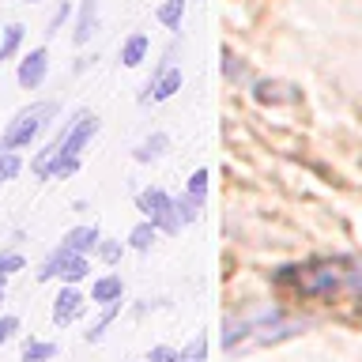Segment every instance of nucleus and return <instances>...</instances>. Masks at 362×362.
I'll return each instance as SVG.
<instances>
[{"label": "nucleus", "mask_w": 362, "mask_h": 362, "mask_svg": "<svg viewBox=\"0 0 362 362\" xmlns=\"http://www.w3.org/2000/svg\"><path fill=\"white\" fill-rule=\"evenodd\" d=\"M298 283L310 294L351 291L355 298H362V260H321V264L302 268Z\"/></svg>", "instance_id": "nucleus-1"}, {"label": "nucleus", "mask_w": 362, "mask_h": 362, "mask_svg": "<svg viewBox=\"0 0 362 362\" xmlns=\"http://www.w3.org/2000/svg\"><path fill=\"white\" fill-rule=\"evenodd\" d=\"M53 113H57V102H34L30 110L16 113V121L4 129V140H0V147H8V151H11V147H27L34 136L42 132V124L49 121Z\"/></svg>", "instance_id": "nucleus-2"}, {"label": "nucleus", "mask_w": 362, "mask_h": 362, "mask_svg": "<svg viewBox=\"0 0 362 362\" xmlns=\"http://www.w3.org/2000/svg\"><path fill=\"white\" fill-rule=\"evenodd\" d=\"M140 211L158 226V230H166V234H177L181 230L177 208H174V200H170L163 189H144L140 192Z\"/></svg>", "instance_id": "nucleus-3"}, {"label": "nucleus", "mask_w": 362, "mask_h": 362, "mask_svg": "<svg viewBox=\"0 0 362 362\" xmlns=\"http://www.w3.org/2000/svg\"><path fill=\"white\" fill-rule=\"evenodd\" d=\"M87 257L83 253H72V249H53V253H49V260H45V264H42V272H38V279L45 283V279H53V276H61L64 283H79V279H83L87 276Z\"/></svg>", "instance_id": "nucleus-4"}, {"label": "nucleus", "mask_w": 362, "mask_h": 362, "mask_svg": "<svg viewBox=\"0 0 362 362\" xmlns=\"http://www.w3.org/2000/svg\"><path fill=\"white\" fill-rule=\"evenodd\" d=\"M170 57H174V53H166V61H163V68H158V76L144 87V90H147L144 102H147V98L163 102V98H170V95H177V90H181V68L170 64Z\"/></svg>", "instance_id": "nucleus-5"}, {"label": "nucleus", "mask_w": 362, "mask_h": 362, "mask_svg": "<svg viewBox=\"0 0 362 362\" xmlns=\"http://www.w3.org/2000/svg\"><path fill=\"white\" fill-rule=\"evenodd\" d=\"M45 68H49V53H45V49H30L27 57H23V64H19V87L34 90L45 79Z\"/></svg>", "instance_id": "nucleus-6"}, {"label": "nucleus", "mask_w": 362, "mask_h": 362, "mask_svg": "<svg viewBox=\"0 0 362 362\" xmlns=\"http://www.w3.org/2000/svg\"><path fill=\"white\" fill-rule=\"evenodd\" d=\"M83 294L79 291H72V287H64L61 294H57V302H53V321L57 325H72L79 313H83Z\"/></svg>", "instance_id": "nucleus-7"}, {"label": "nucleus", "mask_w": 362, "mask_h": 362, "mask_svg": "<svg viewBox=\"0 0 362 362\" xmlns=\"http://www.w3.org/2000/svg\"><path fill=\"white\" fill-rule=\"evenodd\" d=\"M64 249H72V253H90V249H98V226H76V230L64 234Z\"/></svg>", "instance_id": "nucleus-8"}, {"label": "nucleus", "mask_w": 362, "mask_h": 362, "mask_svg": "<svg viewBox=\"0 0 362 362\" xmlns=\"http://www.w3.org/2000/svg\"><path fill=\"white\" fill-rule=\"evenodd\" d=\"M147 49H151V42H147V34H132V38L121 45V61L129 64V68H136V64H144Z\"/></svg>", "instance_id": "nucleus-9"}, {"label": "nucleus", "mask_w": 362, "mask_h": 362, "mask_svg": "<svg viewBox=\"0 0 362 362\" xmlns=\"http://www.w3.org/2000/svg\"><path fill=\"white\" fill-rule=\"evenodd\" d=\"M90 298L102 302V305L121 302V276H106V279H98L95 287H90Z\"/></svg>", "instance_id": "nucleus-10"}, {"label": "nucleus", "mask_w": 362, "mask_h": 362, "mask_svg": "<svg viewBox=\"0 0 362 362\" xmlns=\"http://www.w3.org/2000/svg\"><path fill=\"white\" fill-rule=\"evenodd\" d=\"M95 8L98 0H83V8H79V19H76V45H83L90 38V30H95Z\"/></svg>", "instance_id": "nucleus-11"}, {"label": "nucleus", "mask_w": 362, "mask_h": 362, "mask_svg": "<svg viewBox=\"0 0 362 362\" xmlns=\"http://www.w3.org/2000/svg\"><path fill=\"white\" fill-rule=\"evenodd\" d=\"M181 16H185V0H163L158 4V23L170 30H181Z\"/></svg>", "instance_id": "nucleus-12"}, {"label": "nucleus", "mask_w": 362, "mask_h": 362, "mask_svg": "<svg viewBox=\"0 0 362 362\" xmlns=\"http://www.w3.org/2000/svg\"><path fill=\"white\" fill-rule=\"evenodd\" d=\"M155 238H158V226L147 219V223H140V226H136V230L129 234V245H132V249H151Z\"/></svg>", "instance_id": "nucleus-13"}, {"label": "nucleus", "mask_w": 362, "mask_h": 362, "mask_svg": "<svg viewBox=\"0 0 362 362\" xmlns=\"http://www.w3.org/2000/svg\"><path fill=\"white\" fill-rule=\"evenodd\" d=\"M200 204H204V197H192V192H185V197H177V200H174L177 219H181V223H192V219L200 215Z\"/></svg>", "instance_id": "nucleus-14"}, {"label": "nucleus", "mask_w": 362, "mask_h": 362, "mask_svg": "<svg viewBox=\"0 0 362 362\" xmlns=\"http://www.w3.org/2000/svg\"><path fill=\"white\" fill-rule=\"evenodd\" d=\"M57 355V344H38V339H27L23 344V362H45Z\"/></svg>", "instance_id": "nucleus-15"}, {"label": "nucleus", "mask_w": 362, "mask_h": 362, "mask_svg": "<svg viewBox=\"0 0 362 362\" xmlns=\"http://www.w3.org/2000/svg\"><path fill=\"white\" fill-rule=\"evenodd\" d=\"M19 42H23V27H19V23H11V27L4 30V38H0V64L19 49Z\"/></svg>", "instance_id": "nucleus-16"}, {"label": "nucleus", "mask_w": 362, "mask_h": 362, "mask_svg": "<svg viewBox=\"0 0 362 362\" xmlns=\"http://www.w3.org/2000/svg\"><path fill=\"white\" fill-rule=\"evenodd\" d=\"M163 147H166V136L158 132V136H151L147 144H140V147H136V158H140V163H151V158H158V155H163Z\"/></svg>", "instance_id": "nucleus-17"}, {"label": "nucleus", "mask_w": 362, "mask_h": 362, "mask_svg": "<svg viewBox=\"0 0 362 362\" xmlns=\"http://www.w3.org/2000/svg\"><path fill=\"white\" fill-rule=\"evenodd\" d=\"M19 170H23L19 155H16V151H8V147H4V151H0V185H4V181H11V177L19 174Z\"/></svg>", "instance_id": "nucleus-18"}, {"label": "nucleus", "mask_w": 362, "mask_h": 362, "mask_svg": "<svg viewBox=\"0 0 362 362\" xmlns=\"http://www.w3.org/2000/svg\"><path fill=\"white\" fill-rule=\"evenodd\" d=\"M98 257L106 260V264H117L121 260V242H98Z\"/></svg>", "instance_id": "nucleus-19"}, {"label": "nucleus", "mask_w": 362, "mask_h": 362, "mask_svg": "<svg viewBox=\"0 0 362 362\" xmlns=\"http://www.w3.org/2000/svg\"><path fill=\"white\" fill-rule=\"evenodd\" d=\"M189 192L192 197H204V192H208V170H197V174L189 177Z\"/></svg>", "instance_id": "nucleus-20"}, {"label": "nucleus", "mask_w": 362, "mask_h": 362, "mask_svg": "<svg viewBox=\"0 0 362 362\" xmlns=\"http://www.w3.org/2000/svg\"><path fill=\"white\" fill-rule=\"evenodd\" d=\"M147 362H185V358H181L174 347H155L151 355H147Z\"/></svg>", "instance_id": "nucleus-21"}, {"label": "nucleus", "mask_w": 362, "mask_h": 362, "mask_svg": "<svg viewBox=\"0 0 362 362\" xmlns=\"http://www.w3.org/2000/svg\"><path fill=\"white\" fill-rule=\"evenodd\" d=\"M23 264H27V260H23L19 253H4V257H0V272H4V276H8V272H23Z\"/></svg>", "instance_id": "nucleus-22"}, {"label": "nucleus", "mask_w": 362, "mask_h": 362, "mask_svg": "<svg viewBox=\"0 0 362 362\" xmlns=\"http://www.w3.org/2000/svg\"><path fill=\"white\" fill-rule=\"evenodd\" d=\"M16 332H19V321H16V317H0V344H8Z\"/></svg>", "instance_id": "nucleus-23"}, {"label": "nucleus", "mask_w": 362, "mask_h": 362, "mask_svg": "<svg viewBox=\"0 0 362 362\" xmlns=\"http://www.w3.org/2000/svg\"><path fill=\"white\" fill-rule=\"evenodd\" d=\"M68 16H72V4H61V8L53 11V19H49V30H45V34H57V30H61V23H64Z\"/></svg>", "instance_id": "nucleus-24"}, {"label": "nucleus", "mask_w": 362, "mask_h": 362, "mask_svg": "<svg viewBox=\"0 0 362 362\" xmlns=\"http://www.w3.org/2000/svg\"><path fill=\"white\" fill-rule=\"evenodd\" d=\"M0 298H4V272H0Z\"/></svg>", "instance_id": "nucleus-25"}, {"label": "nucleus", "mask_w": 362, "mask_h": 362, "mask_svg": "<svg viewBox=\"0 0 362 362\" xmlns=\"http://www.w3.org/2000/svg\"><path fill=\"white\" fill-rule=\"evenodd\" d=\"M30 4H34V0H30Z\"/></svg>", "instance_id": "nucleus-26"}]
</instances>
